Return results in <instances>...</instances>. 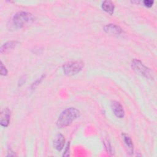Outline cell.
Instances as JSON below:
<instances>
[{"instance_id": "9c48e42d", "label": "cell", "mask_w": 157, "mask_h": 157, "mask_svg": "<svg viewBox=\"0 0 157 157\" xmlns=\"http://www.w3.org/2000/svg\"><path fill=\"white\" fill-rule=\"evenodd\" d=\"M18 44V42H17V41H9V42H7L4 44L1 47L0 52H1V53H7L9 50H10L12 48H13L14 47H15V46Z\"/></svg>"}, {"instance_id": "8992f818", "label": "cell", "mask_w": 157, "mask_h": 157, "mask_svg": "<svg viewBox=\"0 0 157 157\" xmlns=\"http://www.w3.org/2000/svg\"><path fill=\"white\" fill-rule=\"evenodd\" d=\"M10 111L6 107L2 110L1 113V120L0 123L2 126L7 127L10 122Z\"/></svg>"}, {"instance_id": "30bf717a", "label": "cell", "mask_w": 157, "mask_h": 157, "mask_svg": "<svg viewBox=\"0 0 157 157\" xmlns=\"http://www.w3.org/2000/svg\"><path fill=\"white\" fill-rule=\"evenodd\" d=\"M122 136H123V139L124 142V144H125V145L126 146V148L128 149V153L130 155L132 154L133 153L134 146H133V144H132L131 139L126 134H123Z\"/></svg>"}, {"instance_id": "5b68a950", "label": "cell", "mask_w": 157, "mask_h": 157, "mask_svg": "<svg viewBox=\"0 0 157 157\" xmlns=\"http://www.w3.org/2000/svg\"><path fill=\"white\" fill-rule=\"evenodd\" d=\"M111 109L114 115L119 118H123L124 116V111L121 104L117 101H112L110 104Z\"/></svg>"}, {"instance_id": "ba28073f", "label": "cell", "mask_w": 157, "mask_h": 157, "mask_svg": "<svg viewBox=\"0 0 157 157\" xmlns=\"http://www.w3.org/2000/svg\"><path fill=\"white\" fill-rule=\"evenodd\" d=\"M65 139L61 134H58L55 137L53 141V146L58 151H61L64 145Z\"/></svg>"}, {"instance_id": "8fae6325", "label": "cell", "mask_w": 157, "mask_h": 157, "mask_svg": "<svg viewBox=\"0 0 157 157\" xmlns=\"http://www.w3.org/2000/svg\"><path fill=\"white\" fill-rule=\"evenodd\" d=\"M102 9L109 14L112 15L113 13L114 10V5L111 1H104L102 4Z\"/></svg>"}, {"instance_id": "5bb4252c", "label": "cell", "mask_w": 157, "mask_h": 157, "mask_svg": "<svg viewBox=\"0 0 157 157\" xmlns=\"http://www.w3.org/2000/svg\"><path fill=\"white\" fill-rule=\"evenodd\" d=\"M69 144L68 143L67 146H66V150H65V151H64V153L63 154V156H67L69 155Z\"/></svg>"}, {"instance_id": "277c9868", "label": "cell", "mask_w": 157, "mask_h": 157, "mask_svg": "<svg viewBox=\"0 0 157 157\" xmlns=\"http://www.w3.org/2000/svg\"><path fill=\"white\" fill-rule=\"evenodd\" d=\"M84 66V63L81 61H72L65 63L63 71L67 75H73L79 72Z\"/></svg>"}, {"instance_id": "7a4b0ae2", "label": "cell", "mask_w": 157, "mask_h": 157, "mask_svg": "<svg viewBox=\"0 0 157 157\" xmlns=\"http://www.w3.org/2000/svg\"><path fill=\"white\" fill-rule=\"evenodd\" d=\"M34 19V17L31 13L20 11L16 13L13 17L12 23L16 28H21L32 23Z\"/></svg>"}, {"instance_id": "3957f363", "label": "cell", "mask_w": 157, "mask_h": 157, "mask_svg": "<svg viewBox=\"0 0 157 157\" xmlns=\"http://www.w3.org/2000/svg\"><path fill=\"white\" fill-rule=\"evenodd\" d=\"M131 67L132 69L137 74L145 77L147 78L152 79L153 74L150 68L145 66L140 60L134 59L131 62Z\"/></svg>"}, {"instance_id": "4fadbf2b", "label": "cell", "mask_w": 157, "mask_h": 157, "mask_svg": "<svg viewBox=\"0 0 157 157\" xmlns=\"http://www.w3.org/2000/svg\"><path fill=\"white\" fill-rule=\"evenodd\" d=\"M153 1H151V0H145L144 1V5L146 6V7H150L153 6Z\"/></svg>"}, {"instance_id": "6da1fadb", "label": "cell", "mask_w": 157, "mask_h": 157, "mask_svg": "<svg viewBox=\"0 0 157 157\" xmlns=\"http://www.w3.org/2000/svg\"><path fill=\"white\" fill-rule=\"evenodd\" d=\"M80 115L78 109L74 107H69L63 110L59 116L56 121L58 128H62L69 126Z\"/></svg>"}, {"instance_id": "7c38bea8", "label": "cell", "mask_w": 157, "mask_h": 157, "mask_svg": "<svg viewBox=\"0 0 157 157\" xmlns=\"http://www.w3.org/2000/svg\"><path fill=\"white\" fill-rule=\"evenodd\" d=\"M7 74V70L5 66H4L3 63H1V74L2 75H6Z\"/></svg>"}, {"instance_id": "52a82bcc", "label": "cell", "mask_w": 157, "mask_h": 157, "mask_svg": "<svg viewBox=\"0 0 157 157\" xmlns=\"http://www.w3.org/2000/svg\"><path fill=\"white\" fill-rule=\"evenodd\" d=\"M104 30L107 33L114 35H119L122 33L121 28L114 24H109L105 25L104 27Z\"/></svg>"}, {"instance_id": "9a60e30c", "label": "cell", "mask_w": 157, "mask_h": 157, "mask_svg": "<svg viewBox=\"0 0 157 157\" xmlns=\"http://www.w3.org/2000/svg\"><path fill=\"white\" fill-rule=\"evenodd\" d=\"M24 82H25V79L24 78H20V82H19V84H20V85H21V84H23V83H24Z\"/></svg>"}]
</instances>
